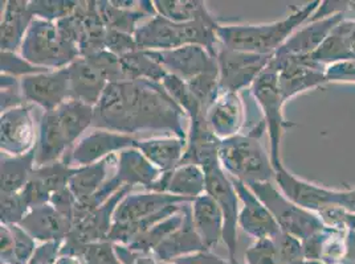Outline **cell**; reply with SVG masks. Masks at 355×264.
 Returning a JSON list of instances; mask_svg holds the SVG:
<instances>
[{"label": "cell", "mask_w": 355, "mask_h": 264, "mask_svg": "<svg viewBox=\"0 0 355 264\" xmlns=\"http://www.w3.org/2000/svg\"><path fill=\"white\" fill-rule=\"evenodd\" d=\"M187 119L161 82L137 79L106 86L94 106L93 127L132 136L139 132H162L187 140Z\"/></svg>", "instance_id": "cell-1"}, {"label": "cell", "mask_w": 355, "mask_h": 264, "mask_svg": "<svg viewBox=\"0 0 355 264\" xmlns=\"http://www.w3.org/2000/svg\"><path fill=\"white\" fill-rule=\"evenodd\" d=\"M94 107L69 100L56 110L44 111L36 142V167L62 160L89 127H93Z\"/></svg>", "instance_id": "cell-2"}, {"label": "cell", "mask_w": 355, "mask_h": 264, "mask_svg": "<svg viewBox=\"0 0 355 264\" xmlns=\"http://www.w3.org/2000/svg\"><path fill=\"white\" fill-rule=\"evenodd\" d=\"M320 6V0L306 3L302 7L292 8L291 14L282 20L270 23L219 26V43L240 52L275 55L297 30L309 21Z\"/></svg>", "instance_id": "cell-3"}, {"label": "cell", "mask_w": 355, "mask_h": 264, "mask_svg": "<svg viewBox=\"0 0 355 264\" xmlns=\"http://www.w3.org/2000/svg\"><path fill=\"white\" fill-rule=\"evenodd\" d=\"M219 23L215 17L193 20L189 23H173L155 15L145 20L134 32V40L139 50H170L186 45H198L216 57L219 39Z\"/></svg>", "instance_id": "cell-4"}, {"label": "cell", "mask_w": 355, "mask_h": 264, "mask_svg": "<svg viewBox=\"0 0 355 264\" xmlns=\"http://www.w3.org/2000/svg\"><path fill=\"white\" fill-rule=\"evenodd\" d=\"M257 135L240 132L224 139L219 149V162L223 169L244 184L275 181L276 169L270 153Z\"/></svg>", "instance_id": "cell-5"}, {"label": "cell", "mask_w": 355, "mask_h": 264, "mask_svg": "<svg viewBox=\"0 0 355 264\" xmlns=\"http://www.w3.org/2000/svg\"><path fill=\"white\" fill-rule=\"evenodd\" d=\"M20 56L37 68L59 70L78 59L80 50L60 35L56 23L33 19L20 46Z\"/></svg>", "instance_id": "cell-6"}, {"label": "cell", "mask_w": 355, "mask_h": 264, "mask_svg": "<svg viewBox=\"0 0 355 264\" xmlns=\"http://www.w3.org/2000/svg\"><path fill=\"white\" fill-rule=\"evenodd\" d=\"M275 184L288 200L315 214L326 209H340L347 213H355V188L347 191L329 189L295 176L285 165L276 171Z\"/></svg>", "instance_id": "cell-7"}, {"label": "cell", "mask_w": 355, "mask_h": 264, "mask_svg": "<svg viewBox=\"0 0 355 264\" xmlns=\"http://www.w3.org/2000/svg\"><path fill=\"white\" fill-rule=\"evenodd\" d=\"M256 197L266 206L282 232L293 235L301 242L322 230L326 225L321 217L288 200L275 181L248 184Z\"/></svg>", "instance_id": "cell-8"}, {"label": "cell", "mask_w": 355, "mask_h": 264, "mask_svg": "<svg viewBox=\"0 0 355 264\" xmlns=\"http://www.w3.org/2000/svg\"><path fill=\"white\" fill-rule=\"evenodd\" d=\"M252 98L261 110V117L266 126V135L269 140V153L273 168H282V140L284 132L293 123H289L284 117V104L277 73L268 69L253 82L251 86Z\"/></svg>", "instance_id": "cell-9"}, {"label": "cell", "mask_w": 355, "mask_h": 264, "mask_svg": "<svg viewBox=\"0 0 355 264\" xmlns=\"http://www.w3.org/2000/svg\"><path fill=\"white\" fill-rule=\"evenodd\" d=\"M132 189L133 187H123L104 205L73 223L69 234L67 235L61 245L60 255H73L80 258L81 252L89 245L107 241L113 226L114 211L121 201L130 194Z\"/></svg>", "instance_id": "cell-10"}, {"label": "cell", "mask_w": 355, "mask_h": 264, "mask_svg": "<svg viewBox=\"0 0 355 264\" xmlns=\"http://www.w3.org/2000/svg\"><path fill=\"white\" fill-rule=\"evenodd\" d=\"M206 175V193L218 204L224 218L223 242L228 251L231 263L236 262L237 226H239V196L232 178L220 164L203 171Z\"/></svg>", "instance_id": "cell-11"}, {"label": "cell", "mask_w": 355, "mask_h": 264, "mask_svg": "<svg viewBox=\"0 0 355 264\" xmlns=\"http://www.w3.org/2000/svg\"><path fill=\"white\" fill-rule=\"evenodd\" d=\"M273 55H254L219 45L216 61L222 91L239 93L251 88L268 68Z\"/></svg>", "instance_id": "cell-12"}, {"label": "cell", "mask_w": 355, "mask_h": 264, "mask_svg": "<svg viewBox=\"0 0 355 264\" xmlns=\"http://www.w3.org/2000/svg\"><path fill=\"white\" fill-rule=\"evenodd\" d=\"M268 69L277 73L279 86L285 102L298 94L327 84L325 68L314 64L311 57L293 59L273 55Z\"/></svg>", "instance_id": "cell-13"}, {"label": "cell", "mask_w": 355, "mask_h": 264, "mask_svg": "<svg viewBox=\"0 0 355 264\" xmlns=\"http://www.w3.org/2000/svg\"><path fill=\"white\" fill-rule=\"evenodd\" d=\"M135 140L137 138L132 135L96 129L81 138L67 158L74 168L87 167L101 162L110 155H117L128 148H133Z\"/></svg>", "instance_id": "cell-14"}, {"label": "cell", "mask_w": 355, "mask_h": 264, "mask_svg": "<svg viewBox=\"0 0 355 264\" xmlns=\"http://www.w3.org/2000/svg\"><path fill=\"white\" fill-rule=\"evenodd\" d=\"M146 52L162 65L167 73L177 75L184 81H190L200 74L219 72L216 57L212 56L207 49L198 45H186L170 50Z\"/></svg>", "instance_id": "cell-15"}, {"label": "cell", "mask_w": 355, "mask_h": 264, "mask_svg": "<svg viewBox=\"0 0 355 264\" xmlns=\"http://www.w3.org/2000/svg\"><path fill=\"white\" fill-rule=\"evenodd\" d=\"M37 142L32 107L20 106L0 117V148L8 156H19L30 152Z\"/></svg>", "instance_id": "cell-16"}, {"label": "cell", "mask_w": 355, "mask_h": 264, "mask_svg": "<svg viewBox=\"0 0 355 264\" xmlns=\"http://www.w3.org/2000/svg\"><path fill=\"white\" fill-rule=\"evenodd\" d=\"M20 84L26 101L40 106L44 111L56 110L71 100L67 68L23 77Z\"/></svg>", "instance_id": "cell-17"}, {"label": "cell", "mask_w": 355, "mask_h": 264, "mask_svg": "<svg viewBox=\"0 0 355 264\" xmlns=\"http://www.w3.org/2000/svg\"><path fill=\"white\" fill-rule=\"evenodd\" d=\"M231 178L236 189L239 200L243 204L239 214V226L241 227V230L253 236L254 239H273L276 235L280 234V226L277 225L270 211L266 209V206L250 189V187L240 180L234 177Z\"/></svg>", "instance_id": "cell-18"}, {"label": "cell", "mask_w": 355, "mask_h": 264, "mask_svg": "<svg viewBox=\"0 0 355 264\" xmlns=\"http://www.w3.org/2000/svg\"><path fill=\"white\" fill-rule=\"evenodd\" d=\"M345 19V11L334 15L308 21L297 30L285 44L275 53L277 56H286L293 59H306L325 43L330 33Z\"/></svg>", "instance_id": "cell-19"}, {"label": "cell", "mask_w": 355, "mask_h": 264, "mask_svg": "<svg viewBox=\"0 0 355 264\" xmlns=\"http://www.w3.org/2000/svg\"><path fill=\"white\" fill-rule=\"evenodd\" d=\"M245 104L240 94L222 91L218 100L208 109L206 122L212 132L220 140H224L241 132L245 124Z\"/></svg>", "instance_id": "cell-20"}, {"label": "cell", "mask_w": 355, "mask_h": 264, "mask_svg": "<svg viewBox=\"0 0 355 264\" xmlns=\"http://www.w3.org/2000/svg\"><path fill=\"white\" fill-rule=\"evenodd\" d=\"M222 140L208 127L206 117H200L189 123L187 146L180 165H198L203 171L219 162V149Z\"/></svg>", "instance_id": "cell-21"}, {"label": "cell", "mask_w": 355, "mask_h": 264, "mask_svg": "<svg viewBox=\"0 0 355 264\" xmlns=\"http://www.w3.org/2000/svg\"><path fill=\"white\" fill-rule=\"evenodd\" d=\"M183 216L182 226L153 251L154 256L162 263H173L183 256L207 249L193 226V202L183 205Z\"/></svg>", "instance_id": "cell-22"}, {"label": "cell", "mask_w": 355, "mask_h": 264, "mask_svg": "<svg viewBox=\"0 0 355 264\" xmlns=\"http://www.w3.org/2000/svg\"><path fill=\"white\" fill-rule=\"evenodd\" d=\"M193 200L178 197L168 193L146 191L138 194H128L117 206L113 217V223H128L144 220L159 213L167 206L193 202Z\"/></svg>", "instance_id": "cell-23"}, {"label": "cell", "mask_w": 355, "mask_h": 264, "mask_svg": "<svg viewBox=\"0 0 355 264\" xmlns=\"http://www.w3.org/2000/svg\"><path fill=\"white\" fill-rule=\"evenodd\" d=\"M19 226L35 241L46 243L64 242L73 225L71 220L62 217L51 204H45L31 209Z\"/></svg>", "instance_id": "cell-24"}, {"label": "cell", "mask_w": 355, "mask_h": 264, "mask_svg": "<svg viewBox=\"0 0 355 264\" xmlns=\"http://www.w3.org/2000/svg\"><path fill=\"white\" fill-rule=\"evenodd\" d=\"M69 78V98L94 107L109 85L101 73L84 57H78L67 68Z\"/></svg>", "instance_id": "cell-25"}, {"label": "cell", "mask_w": 355, "mask_h": 264, "mask_svg": "<svg viewBox=\"0 0 355 264\" xmlns=\"http://www.w3.org/2000/svg\"><path fill=\"white\" fill-rule=\"evenodd\" d=\"M30 11V1L8 0L4 1L0 23L1 52H14L21 46L26 33L33 21Z\"/></svg>", "instance_id": "cell-26"}, {"label": "cell", "mask_w": 355, "mask_h": 264, "mask_svg": "<svg viewBox=\"0 0 355 264\" xmlns=\"http://www.w3.org/2000/svg\"><path fill=\"white\" fill-rule=\"evenodd\" d=\"M186 146L187 140L177 136L137 139L134 143V148L161 172H171L180 165Z\"/></svg>", "instance_id": "cell-27"}, {"label": "cell", "mask_w": 355, "mask_h": 264, "mask_svg": "<svg viewBox=\"0 0 355 264\" xmlns=\"http://www.w3.org/2000/svg\"><path fill=\"white\" fill-rule=\"evenodd\" d=\"M162 172L155 168L137 148H128L119 153V164L114 178L122 187L141 185L148 188L159 178Z\"/></svg>", "instance_id": "cell-28"}, {"label": "cell", "mask_w": 355, "mask_h": 264, "mask_svg": "<svg viewBox=\"0 0 355 264\" xmlns=\"http://www.w3.org/2000/svg\"><path fill=\"white\" fill-rule=\"evenodd\" d=\"M119 164V153L110 155L101 162L81 167L71 178L68 188L73 193L77 202L85 201L100 191L114 176Z\"/></svg>", "instance_id": "cell-29"}, {"label": "cell", "mask_w": 355, "mask_h": 264, "mask_svg": "<svg viewBox=\"0 0 355 264\" xmlns=\"http://www.w3.org/2000/svg\"><path fill=\"white\" fill-rule=\"evenodd\" d=\"M193 220L195 230L206 249L211 251L223 241L224 218L222 210L207 193L193 200Z\"/></svg>", "instance_id": "cell-30"}, {"label": "cell", "mask_w": 355, "mask_h": 264, "mask_svg": "<svg viewBox=\"0 0 355 264\" xmlns=\"http://www.w3.org/2000/svg\"><path fill=\"white\" fill-rule=\"evenodd\" d=\"M35 168L36 148L19 156H1V193H20L30 181Z\"/></svg>", "instance_id": "cell-31"}, {"label": "cell", "mask_w": 355, "mask_h": 264, "mask_svg": "<svg viewBox=\"0 0 355 264\" xmlns=\"http://www.w3.org/2000/svg\"><path fill=\"white\" fill-rule=\"evenodd\" d=\"M167 193L195 200L206 193V175L198 165H179L171 171L167 184Z\"/></svg>", "instance_id": "cell-32"}, {"label": "cell", "mask_w": 355, "mask_h": 264, "mask_svg": "<svg viewBox=\"0 0 355 264\" xmlns=\"http://www.w3.org/2000/svg\"><path fill=\"white\" fill-rule=\"evenodd\" d=\"M154 7L157 15L173 23H189L214 17L207 4L202 0H154Z\"/></svg>", "instance_id": "cell-33"}, {"label": "cell", "mask_w": 355, "mask_h": 264, "mask_svg": "<svg viewBox=\"0 0 355 264\" xmlns=\"http://www.w3.org/2000/svg\"><path fill=\"white\" fill-rule=\"evenodd\" d=\"M119 59L128 81L148 79L154 82H162L163 78L168 74L162 65L153 59L146 50H137Z\"/></svg>", "instance_id": "cell-34"}, {"label": "cell", "mask_w": 355, "mask_h": 264, "mask_svg": "<svg viewBox=\"0 0 355 264\" xmlns=\"http://www.w3.org/2000/svg\"><path fill=\"white\" fill-rule=\"evenodd\" d=\"M183 218H184V216H183V206H182V209L178 211L177 214H174L162 222L157 223L155 226L150 227L148 232H145L137 239H134L128 247L134 251H138V252H153L167 236H170L182 226Z\"/></svg>", "instance_id": "cell-35"}, {"label": "cell", "mask_w": 355, "mask_h": 264, "mask_svg": "<svg viewBox=\"0 0 355 264\" xmlns=\"http://www.w3.org/2000/svg\"><path fill=\"white\" fill-rule=\"evenodd\" d=\"M327 52L336 62L355 61V20L343 19L327 39Z\"/></svg>", "instance_id": "cell-36"}, {"label": "cell", "mask_w": 355, "mask_h": 264, "mask_svg": "<svg viewBox=\"0 0 355 264\" xmlns=\"http://www.w3.org/2000/svg\"><path fill=\"white\" fill-rule=\"evenodd\" d=\"M161 84H162L163 88H166V91L170 94V97L186 113V115L189 117V122L195 120L198 117H205L200 104L195 98L193 91L190 90L184 79L179 78L177 75H173V74H167L163 78Z\"/></svg>", "instance_id": "cell-37"}, {"label": "cell", "mask_w": 355, "mask_h": 264, "mask_svg": "<svg viewBox=\"0 0 355 264\" xmlns=\"http://www.w3.org/2000/svg\"><path fill=\"white\" fill-rule=\"evenodd\" d=\"M77 169L78 168L72 167L68 158L65 156L59 162L46 164L43 167H36L32 172V176L39 178L49 193L53 194L55 191H61L69 185V181L77 172Z\"/></svg>", "instance_id": "cell-38"}, {"label": "cell", "mask_w": 355, "mask_h": 264, "mask_svg": "<svg viewBox=\"0 0 355 264\" xmlns=\"http://www.w3.org/2000/svg\"><path fill=\"white\" fill-rule=\"evenodd\" d=\"M186 82L200 104L202 111L206 117L208 109L215 103L222 93L220 82H219V72L200 74Z\"/></svg>", "instance_id": "cell-39"}, {"label": "cell", "mask_w": 355, "mask_h": 264, "mask_svg": "<svg viewBox=\"0 0 355 264\" xmlns=\"http://www.w3.org/2000/svg\"><path fill=\"white\" fill-rule=\"evenodd\" d=\"M78 6V1L72 0H32L30 11L35 19L56 23L71 15Z\"/></svg>", "instance_id": "cell-40"}, {"label": "cell", "mask_w": 355, "mask_h": 264, "mask_svg": "<svg viewBox=\"0 0 355 264\" xmlns=\"http://www.w3.org/2000/svg\"><path fill=\"white\" fill-rule=\"evenodd\" d=\"M89 61L90 65H93L107 84H117V82H125L128 81L121 65V59L114 53L109 52L107 49L100 50L94 55H90L88 57H84Z\"/></svg>", "instance_id": "cell-41"}, {"label": "cell", "mask_w": 355, "mask_h": 264, "mask_svg": "<svg viewBox=\"0 0 355 264\" xmlns=\"http://www.w3.org/2000/svg\"><path fill=\"white\" fill-rule=\"evenodd\" d=\"M30 211L20 193H1L0 197V220L1 225H19Z\"/></svg>", "instance_id": "cell-42"}, {"label": "cell", "mask_w": 355, "mask_h": 264, "mask_svg": "<svg viewBox=\"0 0 355 264\" xmlns=\"http://www.w3.org/2000/svg\"><path fill=\"white\" fill-rule=\"evenodd\" d=\"M0 88H1V95H0L1 113H6L8 110H12L20 106H26L27 101L21 91L20 78H16L8 74H1Z\"/></svg>", "instance_id": "cell-43"}, {"label": "cell", "mask_w": 355, "mask_h": 264, "mask_svg": "<svg viewBox=\"0 0 355 264\" xmlns=\"http://www.w3.org/2000/svg\"><path fill=\"white\" fill-rule=\"evenodd\" d=\"M0 68H1V74H8L16 78H23L32 74L44 73V72H51L43 68H37L32 65L27 59H23L21 56L16 55L14 52H1L0 55Z\"/></svg>", "instance_id": "cell-44"}, {"label": "cell", "mask_w": 355, "mask_h": 264, "mask_svg": "<svg viewBox=\"0 0 355 264\" xmlns=\"http://www.w3.org/2000/svg\"><path fill=\"white\" fill-rule=\"evenodd\" d=\"M80 259L83 264H122L116 254L114 243L110 241L89 245L81 252Z\"/></svg>", "instance_id": "cell-45"}, {"label": "cell", "mask_w": 355, "mask_h": 264, "mask_svg": "<svg viewBox=\"0 0 355 264\" xmlns=\"http://www.w3.org/2000/svg\"><path fill=\"white\" fill-rule=\"evenodd\" d=\"M273 241H275L276 249H277L279 264L293 263V262L305 261L304 259L302 242L296 236L282 232L280 234L276 235L273 238Z\"/></svg>", "instance_id": "cell-46"}, {"label": "cell", "mask_w": 355, "mask_h": 264, "mask_svg": "<svg viewBox=\"0 0 355 264\" xmlns=\"http://www.w3.org/2000/svg\"><path fill=\"white\" fill-rule=\"evenodd\" d=\"M245 264H279L275 241L272 238L256 239L245 251Z\"/></svg>", "instance_id": "cell-47"}, {"label": "cell", "mask_w": 355, "mask_h": 264, "mask_svg": "<svg viewBox=\"0 0 355 264\" xmlns=\"http://www.w3.org/2000/svg\"><path fill=\"white\" fill-rule=\"evenodd\" d=\"M10 229L14 235V255L16 264H28L32 255L37 249L36 241L19 225H11Z\"/></svg>", "instance_id": "cell-48"}, {"label": "cell", "mask_w": 355, "mask_h": 264, "mask_svg": "<svg viewBox=\"0 0 355 264\" xmlns=\"http://www.w3.org/2000/svg\"><path fill=\"white\" fill-rule=\"evenodd\" d=\"M105 49H107L109 52L114 53L119 57L139 50L138 45L134 40L133 35L113 30H107L106 37H105Z\"/></svg>", "instance_id": "cell-49"}, {"label": "cell", "mask_w": 355, "mask_h": 264, "mask_svg": "<svg viewBox=\"0 0 355 264\" xmlns=\"http://www.w3.org/2000/svg\"><path fill=\"white\" fill-rule=\"evenodd\" d=\"M20 194L23 196V198H24L26 204L30 207V210L33 207H37V206L49 204L51 196H52L49 191L45 188L44 184L35 176H31L30 181L23 188V191H20Z\"/></svg>", "instance_id": "cell-50"}, {"label": "cell", "mask_w": 355, "mask_h": 264, "mask_svg": "<svg viewBox=\"0 0 355 264\" xmlns=\"http://www.w3.org/2000/svg\"><path fill=\"white\" fill-rule=\"evenodd\" d=\"M49 204L53 206L62 217H65L67 220H71L73 225L74 211H76V205H77V200L74 197L73 193L67 187L61 191H55L51 196V201Z\"/></svg>", "instance_id": "cell-51"}, {"label": "cell", "mask_w": 355, "mask_h": 264, "mask_svg": "<svg viewBox=\"0 0 355 264\" xmlns=\"http://www.w3.org/2000/svg\"><path fill=\"white\" fill-rule=\"evenodd\" d=\"M327 82L355 84V61H345L329 65L325 69Z\"/></svg>", "instance_id": "cell-52"}, {"label": "cell", "mask_w": 355, "mask_h": 264, "mask_svg": "<svg viewBox=\"0 0 355 264\" xmlns=\"http://www.w3.org/2000/svg\"><path fill=\"white\" fill-rule=\"evenodd\" d=\"M62 242H46L37 246L28 264H56Z\"/></svg>", "instance_id": "cell-53"}, {"label": "cell", "mask_w": 355, "mask_h": 264, "mask_svg": "<svg viewBox=\"0 0 355 264\" xmlns=\"http://www.w3.org/2000/svg\"><path fill=\"white\" fill-rule=\"evenodd\" d=\"M0 258L1 264H16L14 255V235L7 225L0 226Z\"/></svg>", "instance_id": "cell-54"}, {"label": "cell", "mask_w": 355, "mask_h": 264, "mask_svg": "<svg viewBox=\"0 0 355 264\" xmlns=\"http://www.w3.org/2000/svg\"><path fill=\"white\" fill-rule=\"evenodd\" d=\"M175 264H231V262L228 261H224L220 256L215 255L212 251L209 249H205V251H200V252H196L193 255H187V256H183L180 259H178L175 262H173Z\"/></svg>", "instance_id": "cell-55"}, {"label": "cell", "mask_w": 355, "mask_h": 264, "mask_svg": "<svg viewBox=\"0 0 355 264\" xmlns=\"http://www.w3.org/2000/svg\"><path fill=\"white\" fill-rule=\"evenodd\" d=\"M345 259L343 264H355V230L347 229L346 230V239H345Z\"/></svg>", "instance_id": "cell-56"}, {"label": "cell", "mask_w": 355, "mask_h": 264, "mask_svg": "<svg viewBox=\"0 0 355 264\" xmlns=\"http://www.w3.org/2000/svg\"><path fill=\"white\" fill-rule=\"evenodd\" d=\"M340 225L345 229L355 230V213H347L345 210H340Z\"/></svg>", "instance_id": "cell-57"}, {"label": "cell", "mask_w": 355, "mask_h": 264, "mask_svg": "<svg viewBox=\"0 0 355 264\" xmlns=\"http://www.w3.org/2000/svg\"><path fill=\"white\" fill-rule=\"evenodd\" d=\"M56 264H83L78 256L73 255H60Z\"/></svg>", "instance_id": "cell-58"}, {"label": "cell", "mask_w": 355, "mask_h": 264, "mask_svg": "<svg viewBox=\"0 0 355 264\" xmlns=\"http://www.w3.org/2000/svg\"><path fill=\"white\" fill-rule=\"evenodd\" d=\"M288 264H309L306 261H300V262H293V263H288Z\"/></svg>", "instance_id": "cell-59"}, {"label": "cell", "mask_w": 355, "mask_h": 264, "mask_svg": "<svg viewBox=\"0 0 355 264\" xmlns=\"http://www.w3.org/2000/svg\"><path fill=\"white\" fill-rule=\"evenodd\" d=\"M309 264H330V263H324V262H308ZM343 264V263H338Z\"/></svg>", "instance_id": "cell-60"}]
</instances>
